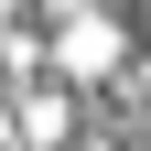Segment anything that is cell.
<instances>
[{
  "mask_svg": "<svg viewBox=\"0 0 151 151\" xmlns=\"http://www.w3.org/2000/svg\"><path fill=\"white\" fill-rule=\"evenodd\" d=\"M108 65H119V32L97 11H65V76H108Z\"/></svg>",
  "mask_w": 151,
  "mask_h": 151,
  "instance_id": "6da1fadb",
  "label": "cell"
},
{
  "mask_svg": "<svg viewBox=\"0 0 151 151\" xmlns=\"http://www.w3.org/2000/svg\"><path fill=\"white\" fill-rule=\"evenodd\" d=\"M22 129H32V151H54V140H65V97H54V86H43V97L22 108Z\"/></svg>",
  "mask_w": 151,
  "mask_h": 151,
  "instance_id": "7a4b0ae2",
  "label": "cell"
}]
</instances>
